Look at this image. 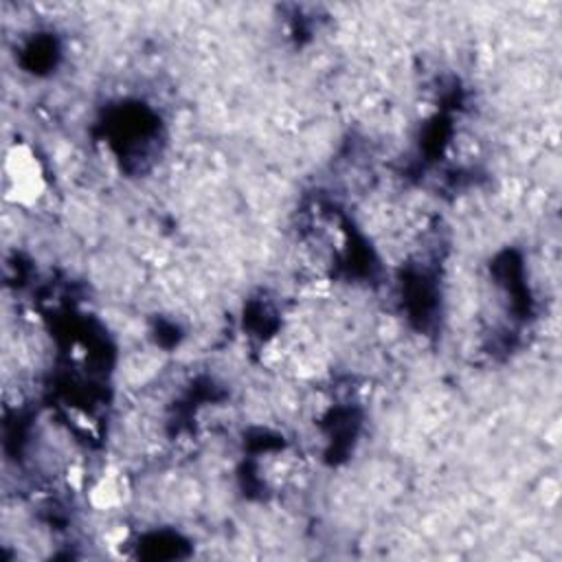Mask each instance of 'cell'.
I'll return each instance as SVG.
<instances>
[{
    "label": "cell",
    "mask_w": 562,
    "mask_h": 562,
    "mask_svg": "<svg viewBox=\"0 0 562 562\" xmlns=\"http://www.w3.org/2000/svg\"><path fill=\"white\" fill-rule=\"evenodd\" d=\"M46 171L29 143L13 145L4 156V195L18 206H35L46 193Z\"/></svg>",
    "instance_id": "cell-1"
}]
</instances>
